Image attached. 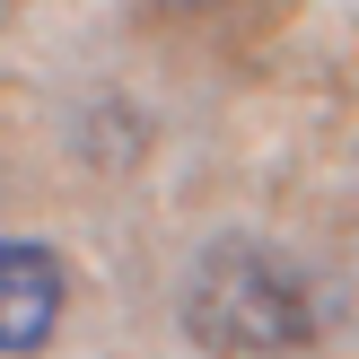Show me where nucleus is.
Here are the masks:
<instances>
[{
    "mask_svg": "<svg viewBox=\"0 0 359 359\" xmlns=\"http://www.w3.org/2000/svg\"><path fill=\"white\" fill-rule=\"evenodd\" d=\"M184 333L219 359H280L316 342V280L280 245L219 237L184 272Z\"/></svg>",
    "mask_w": 359,
    "mask_h": 359,
    "instance_id": "nucleus-1",
    "label": "nucleus"
},
{
    "mask_svg": "<svg viewBox=\"0 0 359 359\" xmlns=\"http://www.w3.org/2000/svg\"><path fill=\"white\" fill-rule=\"evenodd\" d=\"M62 298H70V272L53 245L0 237V351H35L62 325Z\"/></svg>",
    "mask_w": 359,
    "mask_h": 359,
    "instance_id": "nucleus-2",
    "label": "nucleus"
}]
</instances>
